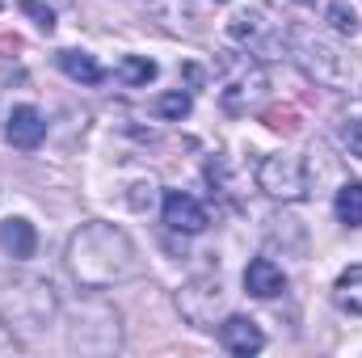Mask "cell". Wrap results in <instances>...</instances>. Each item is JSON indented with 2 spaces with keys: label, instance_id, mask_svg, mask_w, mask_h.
I'll use <instances>...</instances> for the list:
<instances>
[{
  "label": "cell",
  "instance_id": "cell-21",
  "mask_svg": "<svg viewBox=\"0 0 362 358\" xmlns=\"http://www.w3.org/2000/svg\"><path fill=\"white\" fill-rule=\"evenodd\" d=\"M219 4H223V0H219Z\"/></svg>",
  "mask_w": 362,
  "mask_h": 358
},
{
  "label": "cell",
  "instance_id": "cell-13",
  "mask_svg": "<svg viewBox=\"0 0 362 358\" xmlns=\"http://www.w3.org/2000/svg\"><path fill=\"white\" fill-rule=\"evenodd\" d=\"M337 219L346 224V228H362V181H346L341 190H337Z\"/></svg>",
  "mask_w": 362,
  "mask_h": 358
},
{
  "label": "cell",
  "instance_id": "cell-15",
  "mask_svg": "<svg viewBox=\"0 0 362 358\" xmlns=\"http://www.w3.org/2000/svg\"><path fill=\"white\" fill-rule=\"evenodd\" d=\"M189 105H194V101H189L185 89H169V93L156 97V114H160V118H173V122H181V118L189 114Z\"/></svg>",
  "mask_w": 362,
  "mask_h": 358
},
{
  "label": "cell",
  "instance_id": "cell-22",
  "mask_svg": "<svg viewBox=\"0 0 362 358\" xmlns=\"http://www.w3.org/2000/svg\"><path fill=\"white\" fill-rule=\"evenodd\" d=\"M0 4H4V0H0Z\"/></svg>",
  "mask_w": 362,
  "mask_h": 358
},
{
  "label": "cell",
  "instance_id": "cell-16",
  "mask_svg": "<svg viewBox=\"0 0 362 358\" xmlns=\"http://www.w3.org/2000/svg\"><path fill=\"white\" fill-rule=\"evenodd\" d=\"M329 21H333V30H337V34H346V38H354V34H358V17H354V8H350L346 0H337V4L329 8Z\"/></svg>",
  "mask_w": 362,
  "mask_h": 358
},
{
  "label": "cell",
  "instance_id": "cell-7",
  "mask_svg": "<svg viewBox=\"0 0 362 358\" xmlns=\"http://www.w3.org/2000/svg\"><path fill=\"white\" fill-rule=\"evenodd\" d=\"M219 346H223L228 354L249 358L266 346V333H262L257 321H249V316H228V321L219 325Z\"/></svg>",
  "mask_w": 362,
  "mask_h": 358
},
{
  "label": "cell",
  "instance_id": "cell-10",
  "mask_svg": "<svg viewBox=\"0 0 362 358\" xmlns=\"http://www.w3.org/2000/svg\"><path fill=\"white\" fill-rule=\"evenodd\" d=\"M0 249H4L13 262L34 258V249H38V232H34V224H30V219H4V224H0Z\"/></svg>",
  "mask_w": 362,
  "mask_h": 358
},
{
  "label": "cell",
  "instance_id": "cell-11",
  "mask_svg": "<svg viewBox=\"0 0 362 358\" xmlns=\"http://www.w3.org/2000/svg\"><path fill=\"white\" fill-rule=\"evenodd\" d=\"M333 304L350 316H362V266H350L333 282Z\"/></svg>",
  "mask_w": 362,
  "mask_h": 358
},
{
  "label": "cell",
  "instance_id": "cell-8",
  "mask_svg": "<svg viewBox=\"0 0 362 358\" xmlns=\"http://www.w3.org/2000/svg\"><path fill=\"white\" fill-rule=\"evenodd\" d=\"M4 139L13 144V148H38L42 139H47V118L34 110V105H17L13 114H8V122H4Z\"/></svg>",
  "mask_w": 362,
  "mask_h": 358
},
{
  "label": "cell",
  "instance_id": "cell-17",
  "mask_svg": "<svg viewBox=\"0 0 362 358\" xmlns=\"http://www.w3.org/2000/svg\"><path fill=\"white\" fill-rule=\"evenodd\" d=\"M21 8L34 17V25H38L42 34H51V30H55V4H47V0H21Z\"/></svg>",
  "mask_w": 362,
  "mask_h": 358
},
{
  "label": "cell",
  "instance_id": "cell-6",
  "mask_svg": "<svg viewBox=\"0 0 362 358\" xmlns=\"http://www.w3.org/2000/svg\"><path fill=\"white\" fill-rule=\"evenodd\" d=\"M165 224L181 232V236H198V232H206V207L198 202V198H189V194H181V190H169L165 194Z\"/></svg>",
  "mask_w": 362,
  "mask_h": 358
},
{
  "label": "cell",
  "instance_id": "cell-14",
  "mask_svg": "<svg viewBox=\"0 0 362 358\" xmlns=\"http://www.w3.org/2000/svg\"><path fill=\"white\" fill-rule=\"evenodd\" d=\"M118 76H122L127 85H148V81L156 76V64H152V59H144V55H122Z\"/></svg>",
  "mask_w": 362,
  "mask_h": 358
},
{
  "label": "cell",
  "instance_id": "cell-5",
  "mask_svg": "<svg viewBox=\"0 0 362 358\" xmlns=\"http://www.w3.org/2000/svg\"><path fill=\"white\" fill-rule=\"evenodd\" d=\"M228 34H232L240 47L257 51V59H274V51L282 47V34L274 30L262 13H236V17L228 21Z\"/></svg>",
  "mask_w": 362,
  "mask_h": 358
},
{
  "label": "cell",
  "instance_id": "cell-12",
  "mask_svg": "<svg viewBox=\"0 0 362 358\" xmlns=\"http://www.w3.org/2000/svg\"><path fill=\"white\" fill-rule=\"evenodd\" d=\"M59 68H64L72 81H81V85H101V81H105L101 64L93 59L89 51H59Z\"/></svg>",
  "mask_w": 362,
  "mask_h": 358
},
{
  "label": "cell",
  "instance_id": "cell-4",
  "mask_svg": "<svg viewBox=\"0 0 362 358\" xmlns=\"http://www.w3.org/2000/svg\"><path fill=\"white\" fill-rule=\"evenodd\" d=\"M257 185H262L270 198H278V202H299V198H308V190H312V173H308L303 156L278 152V156H266V161L257 165Z\"/></svg>",
  "mask_w": 362,
  "mask_h": 358
},
{
  "label": "cell",
  "instance_id": "cell-18",
  "mask_svg": "<svg viewBox=\"0 0 362 358\" xmlns=\"http://www.w3.org/2000/svg\"><path fill=\"white\" fill-rule=\"evenodd\" d=\"M341 144H346V148H350V152L362 161V122H346V131H341Z\"/></svg>",
  "mask_w": 362,
  "mask_h": 358
},
{
  "label": "cell",
  "instance_id": "cell-2",
  "mask_svg": "<svg viewBox=\"0 0 362 358\" xmlns=\"http://www.w3.org/2000/svg\"><path fill=\"white\" fill-rule=\"evenodd\" d=\"M295 59H299V68H303L312 81H320V85H329V89L350 93L362 81V72L350 64V55H341L337 47H329V42H320V38H312V34H295Z\"/></svg>",
  "mask_w": 362,
  "mask_h": 358
},
{
  "label": "cell",
  "instance_id": "cell-9",
  "mask_svg": "<svg viewBox=\"0 0 362 358\" xmlns=\"http://www.w3.org/2000/svg\"><path fill=\"white\" fill-rule=\"evenodd\" d=\"M245 291L257 295V299H274V295L286 291V274L274 266L270 258H253L249 270H245Z\"/></svg>",
  "mask_w": 362,
  "mask_h": 358
},
{
  "label": "cell",
  "instance_id": "cell-20",
  "mask_svg": "<svg viewBox=\"0 0 362 358\" xmlns=\"http://www.w3.org/2000/svg\"><path fill=\"white\" fill-rule=\"evenodd\" d=\"M295 4H316V0H295Z\"/></svg>",
  "mask_w": 362,
  "mask_h": 358
},
{
  "label": "cell",
  "instance_id": "cell-1",
  "mask_svg": "<svg viewBox=\"0 0 362 358\" xmlns=\"http://www.w3.org/2000/svg\"><path fill=\"white\" fill-rule=\"evenodd\" d=\"M68 270L85 287H114V282H127L139 274V258H135V245L122 228L85 224L68 241Z\"/></svg>",
  "mask_w": 362,
  "mask_h": 358
},
{
  "label": "cell",
  "instance_id": "cell-3",
  "mask_svg": "<svg viewBox=\"0 0 362 358\" xmlns=\"http://www.w3.org/2000/svg\"><path fill=\"white\" fill-rule=\"evenodd\" d=\"M266 89H270V81H266V72H262V64H257L253 55H232V59H223L219 101H223L228 114H249V110H257V105L266 101Z\"/></svg>",
  "mask_w": 362,
  "mask_h": 358
},
{
  "label": "cell",
  "instance_id": "cell-19",
  "mask_svg": "<svg viewBox=\"0 0 362 358\" xmlns=\"http://www.w3.org/2000/svg\"><path fill=\"white\" fill-rule=\"evenodd\" d=\"M47 4H72V0H47Z\"/></svg>",
  "mask_w": 362,
  "mask_h": 358
}]
</instances>
